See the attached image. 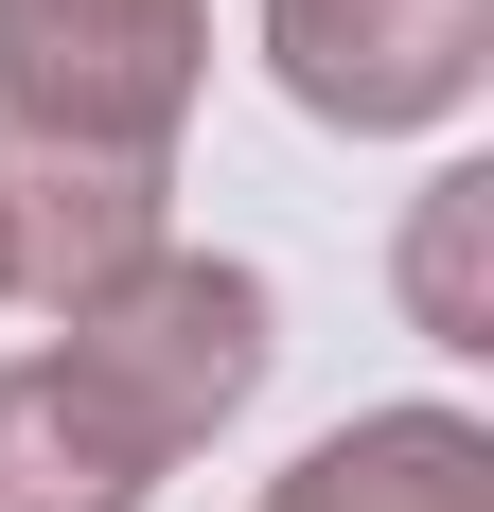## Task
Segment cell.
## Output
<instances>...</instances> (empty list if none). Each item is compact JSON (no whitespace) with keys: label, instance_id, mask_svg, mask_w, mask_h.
Here are the masks:
<instances>
[{"label":"cell","instance_id":"5","mask_svg":"<svg viewBox=\"0 0 494 512\" xmlns=\"http://www.w3.org/2000/svg\"><path fill=\"white\" fill-rule=\"evenodd\" d=\"M0 512H159L142 424L71 354H0Z\"/></svg>","mask_w":494,"mask_h":512},{"label":"cell","instance_id":"4","mask_svg":"<svg viewBox=\"0 0 494 512\" xmlns=\"http://www.w3.org/2000/svg\"><path fill=\"white\" fill-rule=\"evenodd\" d=\"M177 248V159H124V142H0V301H106L124 265Z\"/></svg>","mask_w":494,"mask_h":512},{"label":"cell","instance_id":"6","mask_svg":"<svg viewBox=\"0 0 494 512\" xmlns=\"http://www.w3.org/2000/svg\"><path fill=\"white\" fill-rule=\"evenodd\" d=\"M265 512H494V424L477 407H353L336 442H300Z\"/></svg>","mask_w":494,"mask_h":512},{"label":"cell","instance_id":"3","mask_svg":"<svg viewBox=\"0 0 494 512\" xmlns=\"http://www.w3.org/2000/svg\"><path fill=\"white\" fill-rule=\"evenodd\" d=\"M265 71L336 142H424L494 89V0H265Z\"/></svg>","mask_w":494,"mask_h":512},{"label":"cell","instance_id":"7","mask_svg":"<svg viewBox=\"0 0 494 512\" xmlns=\"http://www.w3.org/2000/svg\"><path fill=\"white\" fill-rule=\"evenodd\" d=\"M477 248H494V159H442V177H424V212H406V318H424L442 354H494Z\"/></svg>","mask_w":494,"mask_h":512},{"label":"cell","instance_id":"2","mask_svg":"<svg viewBox=\"0 0 494 512\" xmlns=\"http://www.w3.org/2000/svg\"><path fill=\"white\" fill-rule=\"evenodd\" d=\"M212 89V0H0V142L177 159Z\"/></svg>","mask_w":494,"mask_h":512},{"label":"cell","instance_id":"1","mask_svg":"<svg viewBox=\"0 0 494 512\" xmlns=\"http://www.w3.org/2000/svg\"><path fill=\"white\" fill-rule=\"evenodd\" d=\"M53 354L89 371L106 407L142 424V460L177 477L195 442H230V424L265 407V371H283V283L230 265V248H159V265H124L106 301L53 318Z\"/></svg>","mask_w":494,"mask_h":512}]
</instances>
